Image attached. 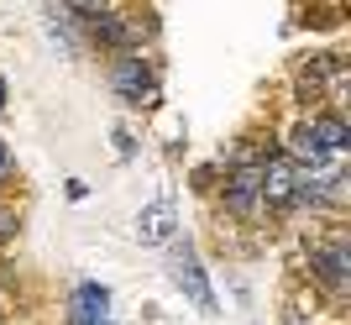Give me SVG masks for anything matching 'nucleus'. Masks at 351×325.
<instances>
[{
    "mask_svg": "<svg viewBox=\"0 0 351 325\" xmlns=\"http://www.w3.org/2000/svg\"><path fill=\"white\" fill-rule=\"evenodd\" d=\"M73 325H110V294L100 283H79L73 289Z\"/></svg>",
    "mask_w": 351,
    "mask_h": 325,
    "instance_id": "obj_5",
    "label": "nucleus"
},
{
    "mask_svg": "<svg viewBox=\"0 0 351 325\" xmlns=\"http://www.w3.org/2000/svg\"><path fill=\"white\" fill-rule=\"evenodd\" d=\"M0 105H5V79H0Z\"/></svg>",
    "mask_w": 351,
    "mask_h": 325,
    "instance_id": "obj_11",
    "label": "nucleus"
},
{
    "mask_svg": "<svg viewBox=\"0 0 351 325\" xmlns=\"http://www.w3.org/2000/svg\"><path fill=\"white\" fill-rule=\"evenodd\" d=\"M226 205L236 210V215H252V210L263 205V178H257V168H236L231 184H226Z\"/></svg>",
    "mask_w": 351,
    "mask_h": 325,
    "instance_id": "obj_6",
    "label": "nucleus"
},
{
    "mask_svg": "<svg viewBox=\"0 0 351 325\" xmlns=\"http://www.w3.org/2000/svg\"><path fill=\"white\" fill-rule=\"evenodd\" d=\"M116 95L126 105H152L158 100V84H152V74H147L142 58H121L116 63Z\"/></svg>",
    "mask_w": 351,
    "mask_h": 325,
    "instance_id": "obj_3",
    "label": "nucleus"
},
{
    "mask_svg": "<svg viewBox=\"0 0 351 325\" xmlns=\"http://www.w3.org/2000/svg\"><path fill=\"white\" fill-rule=\"evenodd\" d=\"M136 237H142V241H168V237H173V205H168V200L147 205L142 215H136Z\"/></svg>",
    "mask_w": 351,
    "mask_h": 325,
    "instance_id": "obj_9",
    "label": "nucleus"
},
{
    "mask_svg": "<svg viewBox=\"0 0 351 325\" xmlns=\"http://www.w3.org/2000/svg\"><path fill=\"white\" fill-rule=\"evenodd\" d=\"M173 283H178V289H184V294H189L205 315L215 310V294H210V283H205V267H199V257H194L189 247L173 257Z\"/></svg>",
    "mask_w": 351,
    "mask_h": 325,
    "instance_id": "obj_4",
    "label": "nucleus"
},
{
    "mask_svg": "<svg viewBox=\"0 0 351 325\" xmlns=\"http://www.w3.org/2000/svg\"><path fill=\"white\" fill-rule=\"evenodd\" d=\"M257 178H263V200H273V205H293L299 200V168H293V158H267L257 168Z\"/></svg>",
    "mask_w": 351,
    "mask_h": 325,
    "instance_id": "obj_2",
    "label": "nucleus"
},
{
    "mask_svg": "<svg viewBox=\"0 0 351 325\" xmlns=\"http://www.w3.org/2000/svg\"><path fill=\"white\" fill-rule=\"evenodd\" d=\"M73 16H84L89 27H95V43H105V47H126L132 43V32H126V21H121L116 11H73Z\"/></svg>",
    "mask_w": 351,
    "mask_h": 325,
    "instance_id": "obj_8",
    "label": "nucleus"
},
{
    "mask_svg": "<svg viewBox=\"0 0 351 325\" xmlns=\"http://www.w3.org/2000/svg\"><path fill=\"white\" fill-rule=\"evenodd\" d=\"M346 147H351V132L341 121H304L293 132V158H304L309 168H325V173H330V158Z\"/></svg>",
    "mask_w": 351,
    "mask_h": 325,
    "instance_id": "obj_1",
    "label": "nucleus"
},
{
    "mask_svg": "<svg viewBox=\"0 0 351 325\" xmlns=\"http://www.w3.org/2000/svg\"><path fill=\"white\" fill-rule=\"evenodd\" d=\"M11 168H16V162H11V147H5V142H0V178L11 173Z\"/></svg>",
    "mask_w": 351,
    "mask_h": 325,
    "instance_id": "obj_10",
    "label": "nucleus"
},
{
    "mask_svg": "<svg viewBox=\"0 0 351 325\" xmlns=\"http://www.w3.org/2000/svg\"><path fill=\"white\" fill-rule=\"evenodd\" d=\"M309 267H315V278L325 283V289H346V252L341 247H315L309 252Z\"/></svg>",
    "mask_w": 351,
    "mask_h": 325,
    "instance_id": "obj_7",
    "label": "nucleus"
}]
</instances>
